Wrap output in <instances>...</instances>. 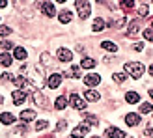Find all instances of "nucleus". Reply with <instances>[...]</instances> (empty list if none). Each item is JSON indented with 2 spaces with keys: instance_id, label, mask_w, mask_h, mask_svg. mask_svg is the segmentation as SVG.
<instances>
[{
  "instance_id": "nucleus-1",
  "label": "nucleus",
  "mask_w": 153,
  "mask_h": 138,
  "mask_svg": "<svg viewBox=\"0 0 153 138\" xmlns=\"http://www.w3.org/2000/svg\"><path fill=\"white\" fill-rule=\"evenodd\" d=\"M32 99H34V103H36L37 108H43V110L49 108V99L45 97L37 88H32Z\"/></svg>"
},
{
  "instance_id": "nucleus-2",
  "label": "nucleus",
  "mask_w": 153,
  "mask_h": 138,
  "mask_svg": "<svg viewBox=\"0 0 153 138\" xmlns=\"http://www.w3.org/2000/svg\"><path fill=\"white\" fill-rule=\"evenodd\" d=\"M125 71L131 75L133 79H140L144 75V65L140 62H129V64H125Z\"/></svg>"
},
{
  "instance_id": "nucleus-3",
  "label": "nucleus",
  "mask_w": 153,
  "mask_h": 138,
  "mask_svg": "<svg viewBox=\"0 0 153 138\" xmlns=\"http://www.w3.org/2000/svg\"><path fill=\"white\" fill-rule=\"evenodd\" d=\"M75 6H76V11H79V17L80 19H88V15L91 13V4L86 2V0H76Z\"/></svg>"
},
{
  "instance_id": "nucleus-4",
  "label": "nucleus",
  "mask_w": 153,
  "mask_h": 138,
  "mask_svg": "<svg viewBox=\"0 0 153 138\" xmlns=\"http://www.w3.org/2000/svg\"><path fill=\"white\" fill-rule=\"evenodd\" d=\"M69 103H71L73 108H76V110H84V108H86V103H84L82 99H80V95H79V93H71Z\"/></svg>"
},
{
  "instance_id": "nucleus-5",
  "label": "nucleus",
  "mask_w": 153,
  "mask_h": 138,
  "mask_svg": "<svg viewBox=\"0 0 153 138\" xmlns=\"http://www.w3.org/2000/svg\"><path fill=\"white\" fill-rule=\"evenodd\" d=\"M47 84H49V88H52V90H56L60 84H62V75L60 73H52L51 76H49V80H47Z\"/></svg>"
},
{
  "instance_id": "nucleus-6",
  "label": "nucleus",
  "mask_w": 153,
  "mask_h": 138,
  "mask_svg": "<svg viewBox=\"0 0 153 138\" xmlns=\"http://www.w3.org/2000/svg\"><path fill=\"white\" fill-rule=\"evenodd\" d=\"M84 82H86V86H91V88H94V86H97V84L101 82V76L95 75V73H90V75L84 76Z\"/></svg>"
},
{
  "instance_id": "nucleus-7",
  "label": "nucleus",
  "mask_w": 153,
  "mask_h": 138,
  "mask_svg": "<svg viewBox=\"0 0 153 138\" xmlns=\"http://www.w3.org/2000/svg\"><path fill=\"white\" fill-rule=\"evenodd\" d=\"M11 97H13V103L15 105H21V103L26 101V91L25 90H15L13 93H11Z\"/></svg>"
},
{
  "instance_id": "nucleus-8",
  "label": "nucleus",
  "mask_w": 153,
  "mask_h": 138,
  "mask_svg": "<svg viewBox=\"0 0 153 138\" xmlns=\"http://www.w3.org/2000/svg\"><path fill=\"white\" fill-rule=\"evenodd\" d=\"M41 11L47 15V17H54V4L52 2H41Z\"/></svg>"
},
{
  "instance_id": "nucleus-9",
  "label": "nucleus",
  "mask_w": 153,
  "mask_h": 138,
  "mask_svg": "<svg viewBox=\"0 0 153 138\" xmlns=\"http://www.w3.org/2000/svg\"><path fill=\"white\" fill-rule=\"evenodd\" d=\"M125 123H127L129 127H134V125H138V123H140V116H138V114H134V112L127 114V116H125Z\"/></svg>"
},
{
  "instance_id": "nucleus-10",
  "label": "nucleus",
  "mask_w": 153,
  "mask_h": 138,
  "mask_svg": "<svg viewBox=\"0 0 153 138\" xmlns=\"http://www.w3.org/2000/svg\"><path fill=\"white\" fill-rule=\"evenodd\" d=\"M106 136H108V138H127L125 133L120 131V129H116V127H108V129H106Z\"/></svg>"
},
{
  "instance_id": "nucleus-11",
  "label": "nucleus",
  "mask_w": 153,
  "mask_h": 138,
  "mask_svg": "<svg viewBox=\"0 0 153 138\" xmlns=\"http://www.w3.org/2000/svg\"><path fill=\"white\" fill-rule=\"evenodd\" d=\"M58 60H60V62H71V60H73L71 50H67V49H60V50H58Z\"/></svg>"
},
{
  "instance_id": "nucleus-12",
  "label": "nucleus",
  "mask_w": 153,
  "mask_h": 138,
  "mask_svg": "<svg viewBox=\"0 0 153 138\" xmlns=\"http://www.w3.org/2000/svg\"><path fill=\"white\" fill-rule=\"evenodd\" d=\"M86 133H88V123H82V125H79V127H75L73 136H75V138H80V136H84Z\"/></svg>"
},
{
  "instance_id": "nucleus-13",
  "label": "nucleus",
  "mask_w": 153,
  "mask_h": 138,
  "mask_svg": "<svg viewBox=\"0 0 153 138\" xmlns=\"http://www.w3.org/2000/svg\"><path fill=\"white\" fill-rule=\"evenodd\" d=\"M84 97L88 99V101H91V103H95V101H99V91H95V90H88V91H84Z\"/></svg>"
},
{
  "instance_id": "nucleus-14",
  "label": "nucleus",
  "mask_w": 153,
  "mask_h": 138,
  "mask_svg": "<svg viewBox=\"0 0 153 138\" xmlns=\"http://www.w3.org/2000/svg\"><path fill=\"white\" fill-rule=\"evenodd\" d=\"M125 101L131 103V105H134V103L140 101V95L136 93V91H127V93H125Z\"/></svg>"
},
{
  "instance_id": "nucleus-15",
  "label": "nucleus",
  "mask_w": 153,
  "mask_h": 138,
  "mask_svg": "<svg viewBox=\"0 0 153 138\" xmlns=\"http://www.w3.org/2000/svg\"><path fill=\"white\" fill-rule=\"evenodd\" d=\"M0 121L6 123V125H11L13 121H15V116H13V114H10V112H2V114H0Z\"/></svg>"
},
{
  "instance_id": "nucleus-16",
  "label": "nucleus",
  "mask_w": 153,
  "mask_h": 138,
  "mask_svg": "<svg viewBox=\"0 0 153 138\" xmlns=\"http://www.w3.org/2000/svg\"><path fill=\"white\" fill-rule=\"evenodd\" d=\"M58 19H60V22H64V24H67L71 19H73V15H71V11H67V10H64V11H60V15H58Z\"/></svg>"
},
{
  "instance_id": "nucleus-17",
  "label": "nucleus",
  "mask_w": 153,
  "mask_h": 138,
  "mask_svg": "<svg viewBox=\"0 0 153 138\" xmlns=\"http://www.w3.org/2000/svg\"><path fill=\"white\" fill-rule=\"evenodd\" d=\"M21 119L22 121H32V119H36V112L34 110H22L21 112Z\"/></svg>"
},
{
  "instance_id": "nucleus-18",
  "label": "nucleus",
  "mask_w": 153,
  "mask_h": 138,
  "mask_svg": "<svg viewBox=\"0 0 153 138\" xmlns=\"http://www.w3.org/2000/svg\"><path fill=\"white\" fill-rule=\"evenodd\" d=\"M11 62H13V58L7 54V52H2V54H0V64H2L4 67H10Z\"/></svg>"
},
{
  "instance_id": "nucleus-19",
  "label": "nucleus",
  "mask_w": 153,
  "mask_h": 138,
  "mask_svg": "<svg viewBox=\"0 0 153 138\" xmlns=\"http://www.w3.org/2000/svg\"><path fill=\"white\" fill-rule=\"evenodd\" d=\"M101 47H103L106 52H116V50H118L116 43H112V41H103V43H101Z\"/></svg>"
},
{
  "instance_id": "nucleus-20",
  "label": "nucleus",
  "mask_w": 153,
  "mask_h": 138,
  "mask_svg": "<svg viewBox=\"0 0 153 138\" xmlns=\"http://www.w3.org/2000/svg\"><path fill=\"white\" fill-rule=\"evenodd\" d=\"M54 106L58 110H62V108H65L67 106V99L64 97V95H60V97H56V101H54Z\"/></svg>"
},
{
  "instance_id": "nucleus-21",
  "label": "nucleus",
  "mask_w": 153,
  "mask_h": 138,
  "mask_svg": "<svg viewBox=\"0 0 153 138\" xmlns=\"http://www.w3.org/2000/svg\"><path fill=\"white\" fill-rule=\"evenodd\" d=\"M13 58H17V60H25V58H26V50L22 49V47L13 49Z\"/></svg>"
},
{
  "instance_id": "nucleus-22",
  "label": "nucleus",
  "mask_w": 153,
  "mask_h": 138,
  "mask_svg": "<svg viewBox=\"0 0 153 138\" xmlns=\"http://www.w3.org/2000/svg\"><path fill=\"white\" fill-rule=\"evenodd\" d=\"M103 28H105V21H103V19H95V21H94V26H91V30H94V32L97 34V32H101Z\"/></svg>"
},
{
  "instance_id": "nucleus-23",
  "label": "nucleus",
  "mask_w": 153,
  "mask_h": 138,
  "mask_svg": "<svg viewBox=\"0 0 153 138\" xmlns=\"http://www.w3.org/2000/svg\"><path fill=\"white\" fill-rule=\"evenodd\" d=\"M80 65H82L84 69H94V67H95L97 64H95V60H94V58H84Z\"/></svg>"
},
{
  "instance_id": "nucleus-24",
  "label": "nucleus",
  "mask_w": 153,
  "mask_h": 138,
  "mask_svg": "<svg viewBox=\"0 0 153 138\" xmlns=\"http://www.w3.org/2000/svg\"><path fill=\"white\" fill-rule=\"evenodd\" d=\"M138 30H140L138 22H136V21H133L131 24H129V32H127V36H136V34H138Z\"/></svg>"
},
{
  "instance_id": "nucleus-25",
  "label": "nucleus",
  "mask_w": 153,
  "mask_h": 138,
  "mask_svg": "<svg viewBox=\"0 0 153 138\" xmlns=\"http://www.w3.org/2000/svg\"><path fill=\"white\" fill-rule=\"evenodd\" d=\"M84 119L88 121V125H99L97 116H91V114H84Z\"/></svg>"
},
{
  "instance_id": "nucleus-26",
  "label": "nucleus",
  "mask_w": 153,
  "mask_h": 138,
  "mask_svg": "<svg viewBox=\"0 0 153 138\" xmlns=\"http://www.w3.org/2000/svg\"><path fill=\"white\" fill-rule=\"evenodd\" d=\"M41 62H43V65H47V67H52L54 64H52V58L47 54V52H43L41 54Z\"/></svg>"
},
{
  "instance_id": "nucleus-27",
  "label": "nucleus",
  "mask_w": 153,
  "mask_h": 138,
  "mask_svg": "<svg viewBox=\"0 0 153 138\" xmlns=\"http://www.w3.org/2000/svg\"><path fill=\"white\" fill-rule=\"evenodd\" d=\"M79 75H80V67L75 64V65L71 67V71L67 73V76H73V79H79Z\"/></svg>"
},
{
  "instance_id": "nucleus-28",
  "label": "nucleus",
  "mask_w": 153,
  "mask_h": 138,
  "mask_svg": "<svg viewBox=\"0 0 153 138\" xmlns=\"http://www.w3.org/2000/svg\"><path fill=\"white\" fill-rule=\"evenodd\" d=\"M151 110H153V106H151L149 103H142V106H140V112H142V114H149Z\"/></svg>"
},
{
  "instance_id": "nucleus-29",
  "label": "nucleus",
  "mask_w": 153,
  "mask_h": 138,
  "mask_svg": "<svg viewBox=\"0 0 153 138\" xmlns=\"http://www.w3.org/2000/svg\"><path fill=\"white\" fill-rule=\"evenodd\" d=\"M11 34V28L10 26H0V37H7Z\"/></svg>"
},
{
  "instance_id": "nucleus-30",
  "label": "nucleus",
  "mask_w": 153,
  "mask_h": 138,
  "mask_svg": "<svg viewBox=\"0 0 153 138\" xmlns=\"http://www.w3.org/2000/svg\"><path fill=\"white\" fill-rule=\"evenodd\" d=\"M148 10H149L148 4H142V6L138 7V15H140V17H146V15H148Z\"/></svg>"
},
{
  "instance_id": "nucleus-31",
  "label": "nucleus",
  "mask_w": 153,
  "mask_h": 138,
  "mask_svg": "<svg viewBox=\"0 0 153 138\" xmlns=\"http://www.w3.org/2000/svg\"><path fill=\"white\" fill-rule=\"evenodd\" d=\"M47 121H45V119H39V121H37V123H36V129H37V131H43V129H47Z\"/></svg>"
},
{
  "instance_id": "nucleus-32",
  "label": "nucleus",
  "mask_w": 153,
  "mask_h": 138,
  "mask_svg": "<svg viewBox=\"0 0 153 138\" xmlns=\"http://www.w3.org/2000/svg\"><path fill=\"white\" fill-rule=\"evenodd\" d=\"M144 37L149 39V41H153V28H146V30H144Z\"/></svg>"
},
{
  "instance_id": "nucleus-33",
  "label": "nucleus",
  "mask_w": 153,
  "mask_h": 138,
  "mask_svg": "<svg viewBox=\"0 0 153 138\" xmlns=\"http://www.w3.org/2000/svg\"><path fill=\"white\" fill-rule=\"evenodd\" d=\"M125 79H127L125 73H114V80H116V82H123Z\"/></svg>"
},
{
  "instance_id": "nucleus-34",
  "label": "nucleus",
  "mask_w": 153,
  "mask_h": 138,
  "mask_svg": "<svg viewBox=\"0 0 153 138\" xmlns=\"http://www.w3.org/2000/svg\"><path fill=\"white\" fill-rule=\"evenodd\" d=\"M121 6H123L125 10H131V7L134 6V2H133V0H123V2H121Z\"/></svg>"
},
{
  "instance_id": "nucleus-35",
  "label": "nucleus",
  "mask_w": 153,
  "mask_h": 138,
  "mask_svg": "<svg viewBox=\"0 0 153 138\" xmlns=\"http://www.w3.org/2000/svg\"><path fill=\"white\" fill-rule=\"evenodd\" d=\"M125 24H127V19H125V17H121V19L116 21V26H120V28H121V26H125Z\"/></svg>"
},
{
  "instance_id": "nucleus-36",
  "label": "nucleus",
  "mask_w": 153,
  "mask_h": 138,
  "mask_svg": "<svg viewBox=\"0 0 153 138\" xmlns=\"http://www.w3.org/2000/svg\"><path fill=\"white\" fill-rule=\"evenodd\" d=\"M65 127H67V123H65V121H58V125H56V129H58V131H64Z\"/></svg>"
},
{
  "instance_id": "nucleus-37",
  "label": "nucleus",
  "mask_w": 153,
  "mask_h": 138,
  "mask_svg": "<svg viewBox=\"0 0 153 138\" xmlns=\"http://www.w3.org/2000/svg\"><path fill=\"white\" fill-rule=\"evenodd\" d=\"M2 80H4V82H10V80H13V76H11L10 73H4V75H2Z\"/></svg>"
},
{
  "instance_id": "nucleus-38",
  "label": "nucleus",
  "mask_w": 153,
  "mask_h": 138,
  "mask_svg": "<svg viewBox=\"0 0 153 138\" xmlns=\"http://www.w3.org/2000/svg\"><path fill=\"white\" fill-rule=\"evenodd\" d=\"M146 134H148V136H151V134H153V125H151V123L146 127Z\"/></svg>"
},
{
  "instance_id": "nucleus-39",
  "label": "nucleus",
  "mask_w": 153,
  "mask_h": 138,
  "mask_svg": "<svg viewBox=\"0 0 153 138\" xmlns=\"http://www.w3.org/2000/svg\"><path fill=\"white\" fill-rule=\"evenodd\" d=\"M11 47H13V45H11L10 41H4V43H2V49H11Z\"/></svg>"
},
{
  "instance_id": "nucleus-40",
  "label": "nucleus",
  "mask_w": 153,
  "mask_h": 138,
  "mask_svg": "<svg viewBox=\"0 0 153 138\" xmlns=\"http://www.w3.org/2000/svg\"><path fill=\"white\" fill-rule=\"evenodd\" d=\"M133 49H134V50H142V49H144V45H142V43H134V47H133Z\"/></svg>"
},
{
  "instance_id": "nucleus-41",
  "label": "nucleus",
  "mask_w": 153,
  "mask_h": 138,
  "mask_svg": "<svg viewBox=\"0 0 153 138\" xmlns=\"http://www.w3.org/2000/svg\"><path fill=\"white\" fill-rule=\"evenodd\" d=\"M6 4H7V2H6V0H0V7H4Z\"/></svg>"
},
{
  "instance_id": "nucleus-42",
  "label": "nucleus",
  "mask_w": 153,
  "mask_h": 138,
  "mask_svg": "<svg viewBox=\"0 0 153 138\" xmlns=\"http://www.w3.org/2000/svg\"><path fill=\"white\" fill-rule=\"evenodd\" d=\"M149 75H151V76H153V64H151V65H149Z\"/></svg>"
},
{
  "instance_id": "nucleus-43",
  "label": "nucleus",
  "mask_w": 153,
  "mask_h": 138,
  "mask_svg": "<svg viewBox=\"0 0 153 138\" xmlns=\"http://www.w3.org/2000/svg\"><path fill=\"white\" fill-rule=\"evenodd\" d=\"M149 97H151V99H153V90H149Z\"/></svg>"
},
{
  "instance_id": "nucleus-44",
  "label": "nucleus",
  "mask_w": 153,
  "mask_h": 138,
  "mask_svg": "<svg viewBox=\"0 0 153 138\" xmlns=\"http://www.w3.org/2000/svg\"><path fill=\"white\" fill-rule=\"evenodd\" d=\"M91 138H101V136H91Z\"/></svg>"
},
{
  "instance_id": "nucleus-45",
  "label": "nucleus",
  "mask_w": 153,
  "mask_h": 138,
  "mask_svg": "<svg viewBox=\"0 0 153 138\" xmlns=\"http://www.w3.org/2000/svg\"><path fill=\"white\" fill-rule=\"evenodd\" d=\"M69 138H75V136H73V134H71V136H69Z\"/></svg>"
},
{
  "instance_id": "nucleus-46",
  "label": "nucleus",
  "mask_w": 153,
  "mask_h": 138,
  "mask_svg": "<svg viewBox=\"0 0 153 138\" xmlns=\"http://www.w3.org/2000/svg\"><path fill=\"white\" fill-rule=\"evenodd\" d=\"M151 28H153V22H151Z\"/></svg>"
}]
</instances>
